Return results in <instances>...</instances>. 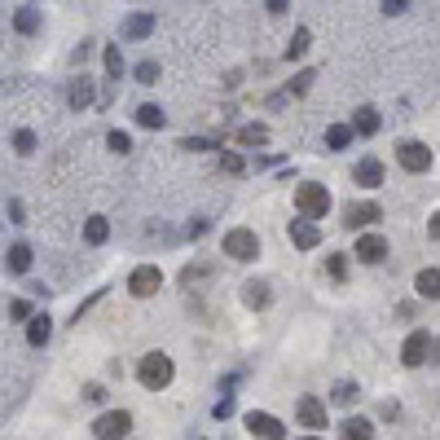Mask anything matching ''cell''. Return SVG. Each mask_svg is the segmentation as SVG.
Masks as SVG:
<instances>
[{
  "mask_svg": "<svg viewBox=\"0 0 440 440\" xmlns=\"http://www.w3.org/2000/svg\"><path fill=\"white\" fill-rule=\"evenodd\" d=\"M172 374H176V366H172L168 352H145L141 366H137V379H141V387H150V392H163V387L172 383Z\"/></svg>",
  "mask_w": 440,
  "mask_h": 440,
  "instance_id": "cell-1",
  "label": "cell"
},
{
  "mask_svg": "<svg viewBox=\"0 0 440 440\" xmlns=\"http://www.w3.org/2000/svg\"><path fill=\"white\" fill-rule=\"evenodd\" d=\"M295 207H300V220H317V216L331 211V189L317 185V181H304L295 189Z\"/></svg>",
  "mask_w": 440,
  "mask_h": 440,
  "instance_id": "cell-2",
  "label": "cell"
},
{
  "mask_svg": "<svg viewBox=\"0 0 440 440\" xmlns=\"http://www.w3.org/2000/svg\"><path fill=\"white\" fill-rule=\"evenodd\" d=\"M220 251L229 255V260H238V265H247V260H255V255H260V238H255V229L238 225V229H229V234L220 238Z\"/></svg>",
  "mask_w": 440,
  "mask_h": 440,
  "instance_id": "cell-3",
  "label": "cell"
},
{
  "mask_svg": "<svg viewBox=\"0 0 440 440\" xmlns=\"http://www.w3.org/2000/svg\"><path fill=\"white\" fill-rule=\"evenodd\" d=\"M432 356H436V335H432V331H414V335L401 344V366H410V370L427 366Z\"/></svg>",
  "mask_w": 440,
  "mask_h": 440,
  "instance_id": "cell-4",
  "label": "cell"
},
{
  "mask_svg": "<svg viewBox=\"0 0 440 440\" xmlns=\"http://www.w3.org/2000/svg\"><path fill=\"white\" fill-rule=\"evenodd\" d=\"M128 432H133V414L128 410H110L93 422V436L97 440H128Z\"/></svg>",
  "mask_w": 440,
  "mask_h": 440,
  "instance_id": "cell-5",
  "label": "cell"
},
{
  "mask_svg": "<svg viewBox=\"0 0 440 440\" xmlns=\"http://www.w3.org/2000/svg\"><path fill=\"white\" fill-rule=\"evenodd\" d=\"M396 163L405 172H427L432 168V145H422V141H401L396 145Z\"/></svg>",
  "mask_w": 440,
  "mask_h": 440,
  "instance_id": "cell-6",
  "label": "cell"
},
{
  "mask_svg": "<svg viewBox=\"0 0 440 440\" xmlns=\"http://www.w3.org/2000/svg\"><path fill=\"white\" fill-rule=\"evenodd\" d=\"M159 286H163V273H159L154 265H141V269H133V273H128V291H133L137 300H150Z\"/></svg>",
  "mask_w": 440,
  "mask_h": 440,
  "instance_id": "cell-7",
  "label": "cell"
},
{
  "mask_svg": "<svg viewBox=\"0 0 440 440\" xmlns=\"http://www.w3.org/2000/svg\"><path fill=\"white\" fill-rule=\"evenodd\" d=\"M242 422H247V432H251V436H260V440H282V436H286L282 418H273V414H265V410H251Z\"/></svg>",
  "mask_w": 440,
  "mask_h": 440,
  "instance_id": "cell-8",
  "label": "cell"
},
{
  "mask_svg": "<svg viewBox=\"0 0 440 440\" xmlns=\"http://www.w3.org/2000/svg\"><path fill=\"white\" fill-rule=\"evenodd\" d=\"M352 255L361 260V265H383V260H387V238L383 234H361Z\"/></svg>",
  "mask_w": 440,
  "mask_h": 440,
  "instance_id": "cell-9",
  "label": "cell"
},
{
  "mask_svg": "<svg viewBox=\"0 0 440 440\" xmlns=\"http://www.w3.org/2000/svg\"><path fill=\"white\" fill-rule=\"evenodd\" d=\"M295 418L304 422L308 432H326V401H317V396H300Z\"/></svg>",
  "mask_w": 440,
  "mask_h": 440,
  "instance_id": "cell-10",
  "label": "cell"
},
{
  "mask_svg": "<svg viewBox=\"0 0 440 440\" xmlns=\"http://www.w3.org/2000/svg\"><path fill=\"white\" fill-rule=\"evenodd\" d=\"M374 220H383V207H379V203H352V207L344 211V225H348V229H366V225H374Z\"/></svg>",
  "mask_w": 440,
  "mask_h": 440,
  "instance_id": "cell-11",
  "label": "cell"
},
{
  "mask_svg": "<svg viewBox=\"0 0 440 440\" xmlns=\"http://www.w3.org/2000/svg\"><path fill=\"white\" fill-rule=\"evenodd\" d=\"M352 181L361 185V189H379V185H383V163H379V159H361V163L352 168Z\"/></svg>",
  "mask_w": 440,
  "mask_h": 440,
  "instance_id": "cell-12",
  "label": "cell"
},
{
  "mask_svg": "<svg viewBox=\"0 0 440 440\" xmlns=\"http://www.w3.org/2000/svg\"><path fill=\"white\" fill-rule=\"evenodd\" d=\"M291 242H295L300 251H313L317 242H321V229L313 220H291Z\"/></svg>",
  "mask_w": 440,
  "mask_h": 440,
  "instance_id": "cell-13",
  "label": "cell"
},
{
  "mask_svg": "<svg viewBox=\"0 0 440 440\" xmlns=\"http://www.w3.org/2000/svg\"><path fill=\"white\" fill-rule=\"evenodd\" d=\"M48 335H53V317H48V313H36V317L27 321V344L31 348H44Z\"/></svg>",
  "mask_w": 440,
  "mask_h": 440,
  "instance_id": "cell-14",
  "label": "cell"
},
{
  "mask_svg": "<svg viewBox=\"0 0 440 440\" xmlns=\"http://www.w3.org/2000/svg\"><path fill=\"white\" fill-rule=\"evenodd\" d=\"M154 31V13H128L124 18V36L128 40H145Z\"/></svg>",
  "mask_w": 440,
  "mask_h": 440,
  "instance_id": "cell-15",
  "label": "cell"
},
{
  "mask_svg": "<svg viewBox=\"0 0 440 440\" xmlns=\"http://www.w3.org/2000/svg\"><path fill=\"white\" fill-rule=\"evenodd\" d=\"M352 137L356 133H361V137H374V133H379V110H374V106H361V110H356V115H352Z\"/></svg>",
  "mask_w": 440,
  "mask_h": 440,
  "instance_id": "cell-16",
  "label": "cell"
},
{
  "mask_svg": "<svg viewBox=\"0 0 440 440\" xmlns=\"http://www.w3.org/2000/svg\"><path fill=\"white\" fill-rule=\"evenodd\" d=\"M40 9L36 5H22L18 13H13V31H22V36H36V31H40Z\"/></svg>",
  "mask_w": 440,
  "mask_h": 440,
  "instance_id": "cell-17",
  "label": "cell"
},
{
  "mask_svg": "<svg viewBox=\"0 0 440 440\" xmlns=\"http://www.w3.org/2000/svg\"><path fill=\"white\" fill-rule=\"evenodd\" d=\"M67 102H71V110H84L88 102H93V79H71V88H67Z\"/></svg>",
  "mask_w": 440,
  "mask_h": 440,
  "instance_id": "cell-18",
  "label": "cell"
},
{
  "mask_svg": "<svg viewBox=\"0 0 440 440\" xmlns=\"http://www.w3.org/2000/svg\"><path fill=\"white\" fill-rule=\"evenodd\" d=\"M269 282H247V286H242V304H247V308H255V313H260V308H269Z\"/></svg>",
  "mask_w": 440,
  "mask_h": 440,
  "instance_id": "cell-19",
  "label": "cell"
},
{
  "mask_svg": "<svg viewBox=\"0 0 440 440\" xmlns=\"http://www.w3.org/2000/svg\"><path fill=\"white\" fill-rule=\"evenodd\" d=\"M106 238H110V220L106 216H88L84 220V242H88V247H102Z\"/></svg>",
  "mask_w": 440,
  "mask_h": 440,
  "instance_id": "cell-20",
  "label": "cell"
},
{
  "mask_svg": "<svg viewBox=\"0 0 440 440\" xmlns=\"http://www.w3.org/2000/svg\"><path fill=\"white\" fill-rule=\"evenodd\" d=\"M31 260H36V255H31L27 242H13L9 255H5V265H9V273H27V269H31Z\"/></svg>",
  "mask_w": 440,
  "mask_h": 440,
  "instance_id": "cell-21",
  "label": "cell"
},
{
  "mask_svg": "<svg viewBox=\"0 0 440 440\" xmlns=\"http://www.w3.org/2000/svg\"><path fill=\"white\" fill-rule=\"evenodd\" d=\"M414 286H418V295H422V300H436V295H440V273H436V265H432V269H422L418 278H414Z\"/></svg>",
  "mask_w": 440,
  "mask_h": 440,
  "instance_id": "cell-22",
  "label": "cell"
},
{
  "mask_svg": "<svg viewBox=\"0 0 440 440\" xmlns=\"http://www.w3.org/2000/svg\"><path fill=\"white\" fill-rule=\"evenodd\" d=\"M326 145H331V150H348L352 145V128L348 124H331L326 128Z\"/></svg>",
  "mask_w": 440,
  "mask_h": 440,
  "instance_id": "cell-23",
  "label": "cell"
},
{
  "mask_svg": "<svg viewBox=\"0 0 440 440\" xmlns=\"http://www.w3.org/2000/svg\"><path fill=\"white\" fill-rule=\"evenodd\" d=\"M344 440H374V422L370 418H348L344 422Z\"/></svg>",
  "mask_w": 440,
  "mask_h": 440,
  "instance_id": "cell-24",
  "label": "cell"
},
{
  "mask_svg": "<svg viewBox=\"0 0 440 440\" xmlns=\"http://www.w3.org/2000/svg\"><path fill=\"white\" fill-rule=\"evenodd\" d=\"M308 44H313V31H308V27H300L295 36H291V44H286V58H291V62H295V58H304V53H308Z\"/></svg>",
  "mask_w": 440,
  "mask_h": 440,
  "instance_id": "cell-25",
  "label": "cell"
},
{
  "mask_svg": "<svg viewBox=\"0 0 440 440\" xmlns=\"http://www.w3.org/2000/svg\"><path fill=\"white\" fill-rule=\"evenodd\" d=\"M238 141H242V145H265V141H269V128H265V124H242V128H238Z\"/></svg>",
  "mask_w": 440,
  "mask_h": 440,
  "instance_id": "cell-26",
  "label": "cell"
},
{
  "mask_svg": "<svg viewBox=\"0 0 440 440\" xmlns=\"http://www.w3.org/2000/svg\"><path fill=\"white\" fill-rule=\"evenodd\" d=\"M137 124H141V128H163V124H168V115H163L159 106L145 102V106H137Z\"/></svg>",
  "mask_w": 440,
  "mask_h": 440,
  "instance_id": "cell-27",
  "label": "cell"
},
{
  "mask_svg": "<svg viewBox=\"0 0 440 440\" xmlns=\"http://www.w3.org/2000/svg\"><path fill=\"white\" fill-rule=\"evenodd\" d=\"M133 75H137V84H159V62H154V58L137 62V67H133Z\"/></svg>",
  "mask_w": 440,
  "mask_h": 440,
  "instance_id": "cell-28",
  "label": "cell"
},
{
  "mask_svg": "<svg viewBox=\"0 0 440 440\" xmlns=\"http://www.w3.org/2000/svg\"><path fill=\"white\" fill-rule=\"evenodd\" d=\"M36 133H31V128H18V133H13V150H18V154H36Z\"/></svg>",
  "mask_w": 440,
  "mask_h": 440,
  "instance_id": "cell-29",
  "label": "cell"
},
{
  "mask_svg": "<svg viewBox=\"0 0 440 440\" xmlns=\"http://www.w3.org/2000/svg\"><path fill=\"white\" fill-rule=\"evenodd\" d=\"M102 58H106V75H110V79H119V75H124V53H119V44H110Z\"/></svg>",
  "mask_w": 440,
  "mask_h": 440,
  "instance_id": "cell-30",
  "label": "cell"
},
{
  "mask_svg": "<svg viewBox=\"0 0 440 440\" xmlns=\"http://www.w3.org/2000/svg\"><path fill=\"white\" fill-rule=\"evenodd\" d=\"M207 273H211V265H189V269H181V286L189 291L194 282H203V278H207Z\"/></svg>",
  "mask_w": 440,
  "mask_h": 440,
  "instance_id": "cell-31",
  "label": "cell"
},
{
  "mask_svg": "<svg viewBox=\"0 0 440 440\" xmlns=\"http://www.w3.org/2000/svg\"><path fill=\"white\" fill-rule=\"evenodd\" d=\"M220 168H225V172H229V176H242V172H247V163H242V154H234V150H225V154H220Z\"/></svg>",
  "mask_w": 440,
  "mask_h": 440,
  "instance_id": "cell-32",
  "label": "cell"
},
{
  "mask_svg": "<svg viewBox=\"0 0 440 440\" xmlns=\"http://www.w3.org/2000/svg\"><path fill=\"white\" fill-rule=\"evenodd\" d=\"M331 401L352 405V401H356V383H348V379H344V383H335V396H331Z\"/></svg>",
  "mask_w": 440,
  "mask_h": 440,
  "instance_id": "cell-33",
  "label": "cell"
},
{
  "mask_svg": "<svg viewBox=\"0 0 440 440\" xmlns=\"http://www.w3.org/2000/svg\"><path fill=\"white\" fill-rule=\"evenodd\" d=\"M181 150H220V141H211V137H185Z\"/></svg>",
  "mask_w": 440,
  "mask_h": 440,
  "instance_id": "cell-34",
  "label": "cell"
},
{
  "mask_svg": "<svg viewBox=\"0 0 440 440\" xmlns=\"http://www.w3.org/2000/svg\"><path fill=\"white\" fill-rule=\"evenodd\" d=\"M9 317L31 321V317H36V308H31V300H13V304H9Z\"/></svg>",
  "mask_w": 440,
  "mask_h": 440,
  "instance_id": "cell-35",
  "label": "cell"
},
{
  "mask_svg": "<svg viewBox=\"0 0 440 440\" xmlns=\"http://www.w3.org/2000/svg\"><path fill=\"white\" fill-rule=\"evenodd\" d=\"M211 418H216V422H225V418H234V401H229V396H220L216 405H211Z\"/></svg>",
  "mask_w": 440,
  "mask_h": 440,
  "instance_id": "cell-36",
  "label": "cell"
},
{
  "mask_svg": "<svg viewBox=\"0 0 440 440\" xmlns=\"http://www.w3.org/2000/svg\"><path fill=\"white\" fill-rule=\"evenodd\" d=\"M313 79H317V71H300L295 79H291V93H308V88H313Z\"/></svg>",
  "mask_w": 440,
  "mask_h": 440,
  "instance_id": "cell-37",
  "label": "cell"
},
{
  "mask_svg": "<svg viewBox=\"0 0 440 440\" xmlns=\"http://www.w3.org/2000/svg\"><path fill=\"white\" fill-rule=\"evenodd\" d=\"M106 145H110L115 154H128V150H133V141H128V133H110V137H106Z\"/></svg>",
  "mask_w": 440,
  "mask_h": 440,
  "instance_id": "cell-38",
  "label": "cell"
},
{
  "mask_svg": "<svg viewBox=\"0 0 440 440\" xmlns=\"http://www.w3.org/2000/svg\"><path fill=\"white\" fill-rule=\"evenodd\" d=\"M326 269H331V278H335V282H344V273H348V260H344V255H331V260H326Z\"/></svg>",
  "mask_w": 440,
  "mask_h": 440,
  "instance_id": "cell-39",
  "label": "cell"
},
{
  "mask_svg": "<svg viewBox=\"0 0 440 440\" xmlns=\"http://www.w3.org/2000/svg\"><path fill=\"white\" fill-rule=\"evenodd\" d=\"M405 9H410V0H387V5H383L387 18H396V13H405Z\"/></svg>",
  "mask_w": 440,
  "mask_h": 440,
  "instance_id": "cell-40",
  "label": "cell"
},
{
  "mask_svg": "<svg viewBox=\"0 0 440 440\" xmlns=\"http://www.w3.org/2000/svg\"><path fill=\"white\" fill-rule=\"evenodd\" d=\"M9 220L22 225V199H9Z\"/></svg>",
  "mask_w": 440,
  "mask_h": 440,
  "instance_id": "cell-41",
  "label": "cell"
},
{
  "mask_svg": "<svg viewBox=\"0 0 440 440\" xmlns=\"http://www.w3.org/2000/svg\"><path fill=\"white\" fill-rule=\"evenodd\" d=\"M102 396H106L102 383H88V387H84V401H102Z\"/></svg>",
  "mask_w": 440,
  "mask_h": 440,
  "instance_id": "cell-42",
  "label": "cell"
},
{
  "mask_svg": "<svg viewBox=\"0 0 440 440\" xmlns=\"http://www.w3.org/2000/svg\"><path fill=\"white\" fill-rule=\"evenodd\" d=\"M300 440H321V436H300Z\"/></svg>",
  "mask_w": 440,
  "mask_h": 440,
  "instance_id": "cell-43",
  "label": "cell"
}]
</instances>
